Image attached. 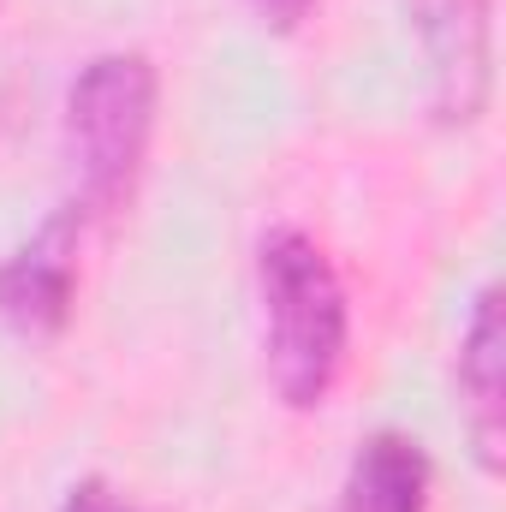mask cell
Listing matches in <instances>:
<instances>
[{"mask_svg":"<svg viewBox=\"0 0 506 512\" xmlns=\"http://www.w3.org/2000/svg\"><path fill=\"white\" fill-rule=\"evenodd\" d=\"M245 6H251L268 30H298V24L310 18V6H316V0H245Z\"/></svg>","mask_w":506,"mask_h":512,"instance_id":"obj_8","label":"cell"},{"mask_svg":"<svg viewBox=\"0 0 506 512\" xmlns=\"http://www.w3.org/2000/svg\"><path fill=\"white\" fill-rule=\"evenodd\" d=\"M459 405L465 429L477 447V465L495 477L506 447V322H501V286H483L471 298V316L459 328Z\"/></svg>","mask_w":506,"mask_h":512,"instance_id":"obj_5","label":"cell"},{"mask_svg":"<svg viewBox=\"0 0 506 512\" xmlns=\"http://www.w3.org/2000/svg\"><path fill=\"white\" fill-rule=\"evenodd\" d=\"M60 512H149V507H143V501H131L126 489H114L108 477H78V483L66 489Z\"/></svg>","mask_w":506,"mask_h":512,"instance_id":"obj_7","label":"cell"},{"mask_svg":"<svg viewBox=\"0 0 506 512\" xmlns=\"http://www.w3.org/2000/svg\"><path fill=\"white\" fill-rule=\"evenodd\" d=\"M411 24L429 60V102L441 126H477L495 90V18L489 0H411Z\"/></svg>","mask_w":506,"mask_h":512,"instance_id":"obj_3","label":"cell"},{"mask_svg":"<svg viewBox=\"0 0 506 512\" xmlns=\"http://www.w3.org/2000/svg\"><path fill=\"white\" fill-rule=\"evenodd\" d=\"M155 96H161V78L149 54L137 48L96 54L72 78L60 137H66V167H72L66 209H78V221H108L131 203L149 137H155Z\"/></svg>","mask_w":506,"mask_h":512,"instance_id":"obj_2","label":"cell"},{"mask_svg":"<svg viewBox=\"0 0 506 512\" xmlns=\"http://www.w3.org/2000/svg\"><path fill=\"white\" fill-rule=\"evenodd\" d=\"M429 489H435V465L423 441L399 429H376L352 453L334 512H429Z\"/></svg>","mask_w":506,"mask_h":512,"instance_id":"obj_6","label":"cell"},{"mask_svg":"<svg viewBox=\"0 0 506 512\" xmlns=\"http://www.w3.org/2000/svg\"><path fill=\"white\" fill-rule=\"evenodd\" d=\"M256 292H262V358L268 382L292 411H316L346 364V286L328 251L298 233L274 227L256 245Z\"/></svg>","mask_w":506,"mask_h":512,"instance_id":"obj_1","label":"cell"},{"mask_svg":"<svg viewBox=\"0 0 506 512\" xmlns=\"http://www.w3.org/2000/svg\"><path fill=\"white\" fill-rule=\"evenodd\" d=\"M78 209H60L24 251L0 262V322H12L18 334H60L72 322V298H78Z\"/></svg>","mask_w":506,"mask_h":512,"instance_id":"obj_4","label":"cell"}]
</instances>
